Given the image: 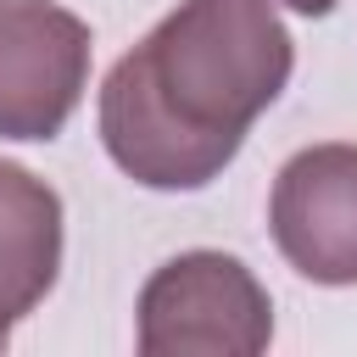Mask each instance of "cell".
I'll use <instances>...</instances> for the list:
<instances>
[{
	"instance_id": "4",
	"label": "cell",
	"mask_w": 357,
	"mask_h": 357,
	"mask_svg": "<svg viewBox=\"0 0 357 357\" xmlns=\"http://www.w3.org/2000/svg\"><path fill=\"white\" fill-rule=\"evenodd\" d=\"M279 257L312 284H357V145L329 139L296 151L268 195Z\"/></svg>"
},
{
	"instance_id": "5",
	"label": "cell",
	"mask_w": 357,
	"mask_h": 357,
	"mask_svg": "<svg viewBox=\"0 0 357 357\" xmlns=\"http://www.w3.org/2000/svg\"><path fill=\"white\" fill-rule=\"evenodd\" d=\"M61 273V195L22 162H0V335L22 324Z\"/></svg>"
},
{
	"instance_id": "6",
	"label": "cell",
	"mask_w": 357,
	"mask_h": 357,
	"mask_svg": "<svg viewBox=\"0 0 357 357\" xmlns=\"http://www.w3.org/2000/svg\"><path fill=\"white\" fill-rule=\"evenodd\" d=\"M268 6H284V11H296V17H329L340 0H268Z\"/></svg>"
},
{
	"instance_id": "1",
	"label": "cell",
	"mask_w": 357,
	"mask_h": 357,
	"mask_svg": "<svg viewBox=\"0 0 357 357\" xmlns=\"http://www.w3.org/2000/svg\"><path fill=\"white\" fill-rule=\"evenodd\" d=\"M296 39L268 0H178L100 84V145L145 190H206L284 95Z\"/></svg>"
},
{
	"instance_id": "7",
	"label": "cell",
	"mask_w": 357,
	"mask_h": 357,
	"mask_svg": "<svg viewBox=\"0 0 357 357\" xmlns=\"http://www.w3.org/2000/svg\"><path fill=\"white\" fill-rule=\"evenodd\" d=\"M6 340H11V335H0V351H6Z\"/></svg>"
},
{
	"instance_id": "3",
	"label": "cell",
	"mask_w": 357,
	"mask_h": 357,
	"mask_svg": "<svg viewBox=\"0 0 357 357\" xmlns=\"http://www.w3.org/2000/svg\"><path fill=\"white\" fill-rule=\"evenodd\" d=\"M89 22L56 0H0V139H56L89 84Z\"/></svg>"
},
{
	"instance_id": "2",
	"label": "cell",
	"mask_w": 357,
	"mask_h": 357,
	"mask_svg": "<svg viewBox=\"0 0 357 357\" xmlns=\"http://www.w3.org/2000/svg\"><path fill=\"white\" fill-rule=\"evenodd\" d=\"M145 357H257L273 340V301L229 251L167 257L134 307Z\"/></svg>"
}]
</instances>
